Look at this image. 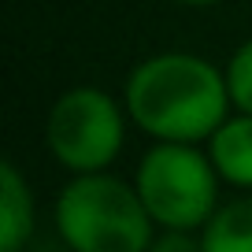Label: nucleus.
Listing matches in <instances>:
<instances>
[{
  "label": "nucleus",
  "mask_w": 252,
  "mask_h": 252,
  "mask_svg": "<svg viewBox=\"0 0 252 252\" xmlns=\"http://www.w3.org/2000/svg\"><path fill=\"white\" fill-rule=\"evenodd\" d=\"M222 71H226V89H230L234 111H249L252 115V37H245L241 45L230 52Z\"/></svg>",
  "instance_id": "obj_8"
},
{
  "label": "nucleus",
  "mask_w": 252,
  "mask_h": 252,
  "mask_svg": "<svg viewBox=\"0 0 252 252\" xmlns=\"http://www.w3.org/2000/svg\"><path fill=\"white\" fill-rule=\"evenodd\" d=\"M208 156L226 186L252 193V115L249 111H230L208 137Z\"/></svg>",
  "instance_id": "obj_5"
},
{
  "label": "nucleus",
  "mask_w": 252,
  "mask_h": 252,
  "mask_svg": "<svg viewBox=\"0 0 252 252\" xmlns=\"http://www.w3.org/2000/svg\"><path fill=\"white\" fill-rule=\"evenodd\" d=\"M219 182L212 156L189 141H152L134 171L137 197L163 230H204L219 208Z\"/></svg>",
  "instance_id": "obj_3"
},
{
  "label": "nucleus",
  "mask_w": 252,
  "mask_h": 252,
  "mask_svg": "<svg viewBox=\"0 0 252 252\" xmlns=\"http://www.w3.org/2000/svg\"><path fill=\"white\" fill-rule=\"evenodd\" d=\"M33 234V193L11 159L0 163V252H23Z\"/></svg>",
  "instance_id": "obj_6"
},
{
  "label": "nucleus",
  "mask_w": 252,
  "mask_h": 252,
  "mask_svg": "<svg viewBox=\"0 0 252 252\" xmlns=\"http://www.w3.org/2000/svg\"><path fill=\"white\" fill-rule=\"evenodd\" d=\"M123 104L130 123L152 141L200 145L234 111L226 71L208 56L167 48L152 52L126 74Z\"/></svg>",
  "instance_id": "obj_1"
},
{
  "label": "nucleus",
  "mask_w": 252,
  "mask_h": 252,
  "mask_svg": "<svg viewBox=\"0 0 252 252\" xmlns=\"http://www.w3.org/2000/svg\"><path fill=\"white\" fill-rule=\"evenodd\" d=\"M149 252H204V237H197L193 230H163L159 237H152Z\"/></svg>",
  "instance_id": "obj_9"
},
{
  "label": "nucleus",
  "mask_w": 252,
  "mask_h": 252,
  "mask_svg": "<svg viewBox=\"0 0 252 252\" xmlns=\"http://www.w3.org/2000/svg\"><path fill=\"white\" fill-rule=\"evenodd\" d=\"M200 237L204 252H252V193L215 208Z\"/></svg>",
  "instance_id": "obj_7"
},
{
  "label": "nucleus",
  "mask_w": 252,
  "mask_h": 252,
  "mask_svg": "<svg viewBox=\"0 0 252 252\" xmlns=\"http://www.w3.org/2000/svg\"><path fill=\"white\" fill-rule=\"evenodd\" d=\"M126 104L100 86H71L45 115V149L71 174L108 171L126 145Z\"/></svg>",
  "instance_id": "obj_4"
},
{
  "label": "nucleus",
  "mask_w": 252,
  "mask_h": 252,
  "mask_svg": "<svg viewBox=\"0 0 252 252\" xmlns=\"http://www.w3.org/2000/svg\"><path fill=\"white\" fill-rule=\"evenodd\" d=\"M174 4H182V8H215L222 0H174Z\"/></svg>",
  "instance_id": "obj_10"
},
{
  "label": "nucleus",
  "mask_w": 252,
  "mask_h": 252,
  "mask_svg": "<svg viewBox=\"0 0 252 252\" xmlns=\"http://www.w3.org/2000/svg\"><path fill=\"white\" fill-rule=\"evenodd\" d=\"M56 226L71 252H149L156 237L137 186L111 171L74 174L56 197Z\"/></svg>",
  "instance_id": "obj_2"
}]
</instances>
